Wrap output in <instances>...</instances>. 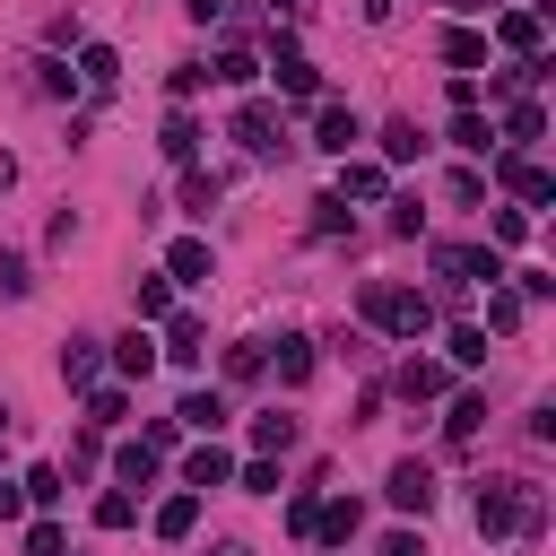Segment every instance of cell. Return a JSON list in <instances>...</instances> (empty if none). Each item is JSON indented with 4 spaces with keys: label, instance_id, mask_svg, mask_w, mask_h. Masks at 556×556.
<instances>
[{
    "label": "cell",
    "instance_id": "1",
    "mask_svg": "<svg viewBox=\"0 0 556 556\" xmlns=\"http://www.w3.org/2000/svg\"><path fill=\"white\" fill-rule=\"evenodd\" d=\"M469 521H478V539H539L547 530V495L530 478H486L478 504H469Z\"/></svg>",
    "mask_w": 556,
    "mask_h": 556
},
{
    "label": "cell",
    "instance_id": "2",
    "mask_svg": "<svg viewBox=\"0 0 556 556\" xmlns=\"http://www.w3.org/2000/svg\"><path fill=\"white\" fill-rule=\"evenodd\" d=\"M365 321L391 330V339H426V330H434V295L391 287V278H365Z\"/></svg>",
    "mask_w": 556,
    "mask_h": 556
},
{
    "label": "cell",
    "instance_id": "3",
    "mask_svg": "<svg viewBox=\"0 0 556 556\" xmlns=\"http://www.w3.org/2000/svg\"><path fill=\"white\" fill-rule=\"evenodd\" d=\"M235 139H243L252 156H269V148H287V113H278L269 96H243V104H235Z\"/></svg>",
    "mask_w": 556,
    "mask_h": 556
},
{
    "label": "cell",
    "instance_id": "4",
    "mask_svg": "<svg viewBox=\"0 0 556 556\" xmlns=\"http://www.w3.org/2000/svg\"><path fill=\"white\" fill-rule=\"evenodd\" d=\"M382 495H391L400 513H426V504H434V469H426V460H391V478H382Z\"/></svg>",
    "mask_w": 556,
    "mask_h": 556
},
{
    "label": "cell",
    "instance_id": "5",
    "mask_svg": "<svg viewBox=\"0 0 556 556\" xmlns=\"http://www.w3.org/2000/svg\"><path fill=\"white\" fill-rule=\"evenodd\" d=\"M504 182H513L521 208H547V200H556V174H547L539 156H504Z\"/></svg>",
    "mask_w": 556,
    "mask_h": 556
},
{
    "label": "cell",
    "instance_id": "6",
    "mask_svg": "<svg viewBox=\"0 0 556 556\" xmlns=\"http://www.w3.org/2000/svg\"><path fill=\"white\" fill-rule=\"evenodd\" d=\"M539 35H547V17H539V9H504V17H495V43H504V52H521V61H539Z\"/></svg>",
    "mask_w": 556,
    "mask_h": 556
},
{
    "label": "cell",
    "instance_id": "7",
    "mask_svg": "<svg viewBox=\"0 0 556 556\" xmlns=\"http://www.w3.org/2000/svg\"><path fill=\"white\" fill-rule=\"evenodd\" d=\"M278 96H295V104H313V96H321V70H313L287 35H278Z\"/></svg>",
    "mask_w": 556,
    "mask_h": 556
},
{
    "label": "cell",
    "instance_id": "8",
    "mask_svg": "<svg viewBox=\"0 0 556 556\" xmlns=\"http://www.w3.org/2000/svg\"><path fill=\"white\" fill-rule=\"evenodd\" d=\"M208 330H200V313H165V339H156V356H174V365H200L208 348H200Z\"/></svg>",
    "mask_w": 556,
    "mask_h": 556
},
{
    "label": "cell",
    "instance_id": "9",
    "mask_svg": "<svg viewBox=\"0 0 556 556\" xmlns=\"http://www.w3.org/2000/svg\"><path fill=\"white\" fill-rule=\"evenodd\" d=\"M226 478H235V452H226V443H200V452L182 460V486H191V495H208V486H226Z\"/></svg>",
    "mask_w": 556,
    "mask_h": 556
},
{
    "label": "cell",
    "instance_id": "10",
    "mask_svg": "<svg viewBox=\"0 0 556 556\" xmlns=\"http://www.w3.org/2000/svg\"><path fill=\"white\" fill-rule=\"evenodd\" d=\"M313 148H330V156H348V148H356V113H348L339 96L313 113Z\"/></svg>",
    "mask_w": 556,
    "mask_h": 556
},
{
    "label": "cell",
    "instance_id": "11",
    "mask_svg": "<svg viewBox=\"0 0 556 556\" xmlns=\"http://www.w3.org/2000/svg\"><path fill=\"white\" fill-rule=\"evenodd\" d=\"M208 269H217V261H208V243H200V235H182V243L165 252V278H174V287H208Z\"/></svg>",
    "mask_w": 556,
    "mask_h": 556
},
{
    "label": "cell",
    "instance_id": "12",
    "mask_svg": "<svg viewBox=\"0 0 556 556\" xmlns=\"http://www.w3.org/2000/svg\"><path fill=\"white\" fill-rule=\"evenodd\" d=\"M356 530H365V504H356V495H339V504L313 513V539H330V547H348Z\"/></svg>",
    "mask_w": 556,
    "mask_h": 556
},
{
    "label": "cell",
    "instance_id": "13",
    "mask_svg": "<svg viewBox=\"0 0 556 556\" xmlns=\"http://www.w3.org/2000/svg\"><path fill=\"white\" fill-rule=\"evenodd\" d=\"M391 191V174L382 165H365V156H339V200H382Z\"/></svg>",
    "mask_w": 556,
    "mask_h": 556
},
{
    "label": "cell",
    "instance_id": "14",
    "mask_svg": "<svg viewBox=\"0 0 556 556\" xmlns=\"http://www.w3.org/2000/svg\"><path fill=\"white\" fill-rule=\"evenodd\" d=\"M96 374H104V348H96V339H70V348H61V382H70V391H96Z\"/></svg>",
    "mask_w": 556,
    "mask_h": 556
},
{
    "label": "cell",
    "instance_id": "15",
    "mask_svg": "<svg viewBox=\"0 0 556 556\" xmlns=\"http://www.w3.org/2000/svg\"><path fill=\"white\" fill-rule=\"evenodd\" d=\"M174 426H191V434H217V426H226V391H191V400L174 408Z\"/></svg>",
    "mask_w": 556,
    "mask_h": 556
},
{
    "label": "cell",
    "instance_id": "16",
    "mask_svg": "<svg viewBox=\"0 0 556 556\" xmlns=\"http://www.w3.org/2000/svg\"><path fill=\"white\" fill-rule=\"evenodd\" d=\"M443 61H452V78H469V70L486 61V35H478V26H452V35H443Z\"/></svg>",
    "mask_w": 556,
    "mask_h": 556
},
{
    "label": "cell",
    "instance_id": "17",
    "mask_svg": "<svg viewBox=\"0 0 556 556\" xmlns=\"http://www.w3.org/2000/svg\"><path fill=\"white\" fill-rule=\"evenodd\" d=\"M122 78V52L113 43H78V87H113Z\"/></svg>",
    "mask_w": 556,
    "mask_h": 556
},
{
    "label": "cell",
    "instance_id": "18",
    "mask_svg": "<svg viewBox=\"0 0 556 556\" xmlns=\"http://www.w3.org/2000/svg\"><path fill=\"white\" fill-rule=\"evenodd\" d=\"M539 130H547V113H539V104L521 96V104L504 113V139H513V156H530V148H539Z\"/></svg>",
    "mask_w": 556,
    "mask_h": 556
},
{
    "label": "cell",
    "instance_id": "19",
    "mask_svg": "<svg viewBox=\"0 0 556 556\" xmlns=\"http://www.w3.org/2000/svg\"><path fill=\"white\" fill-rule=\"evenodd\" d=\"M156 148H165L174 165H191V156H200V122H191V113H165V139H156Z\"/></svg>",
    "mask_w": 556,
    "mask_h": 556
},
{
    "label": "cell",
    "instance_id": "20",
    "mask_svg": "<svg viewBox=\"0 0 556 556\" xmlns=\"http://www.w3.org/2000/svg\"><path fill=\"white\" fill-rule=\"evenodd\" d=\"M269 365H278V382H304V374H313V339H304V330H287Z\"/></svg>",
    "mask_w": 556,
    "mask_h": 556
},
{
    "label": "cell",
    "instance_id": "21",
    "mask_svg": "<svg viewBox=\"0 0 556 556\" xmlns=\"http://www.w3.org/2000/svg\"><path fill=\"white\" fill-rule=\"evenodd\" d=\"M478 426H486V391H460V400H452V417H443V434H452V443H469Z\"/></svg>",
    "mask_w": 556,
    "mask_h": 556
},
{
    "label": "cell",
    "instance_id": "22",
    "mask_svg": "<svg viewBox=\"0 0 556 556\" xmlns=\"http://www.w3.org/2000/svg\"><path fill=\"white\" fill-rule=\"evenodd\" d=\"M191 521H200V495H191V486L156 504V530H165V539H191Z\"/></svg>",
    "mask_w": 556,
    "mask_h": 556
},
{
    "label": "cell",
    "instance_id": "23",
    "mask_svg": "<svg viewBox=\"0 0 556 556\" xmlns=\"http://www.w3.org/2000/svg\"><path fill=\"white\" fill-rule=\"evenodd\" d=\"M130 304H139V321H165V313H174V278H139Z\"/></svg>",
    "mask_w": 556,
    "mask_h": 556
},
{
    "label": "cell",
    "instance_id": "24",
    "mask_svg": "<svg viewBox=\"0 0 556 556\" xmlns=\"http://www.w3.org/2000/svg\"><path fill=\"white\" fill-rule=\"evenodd\" d=\"M400 391H408V400H443V365L408 356V365H400Z\"/></svg>",
    "mask_w": 556,
    "mask_h": 556
},
{
    "label": "cell",
    "instance_id": "25",
    "mask_svg": "<svg viewBox=\"0 0 556 556\" xmlns=\"http://www.w3.org/2000/svg\"><path fill=\"white\" fill-rule=\"evenodd\" d=\"M217 191H226L217 174H200V165L182 174V208H191V217H208V208H217Z\"/></svg>",
    "mask_w": 556,
    "mask_h": 556
},
{
    "label": "cell",
    "instance_id": "26",
    "mask_svg": "<svg viewBox=\"0 0 556 556\" xmlns=\"http://www.w3.org/2000/svg\"><path fill=\"white\" fill-rule=\"evenodd\" d=\"M113 365H122V374H130V382H139V374H148V365H156V339H148V330H130V339H122V348H113Z\"/></svg>",
    "mask_w": 556,
    "mask_h": 556
},
{
    "label": "cell",
    "instance_id": "27",
    "mask_svg": "<svg viewBox=\"0 0 556 556\" xmlns=\"http://www.w3.org/2000/svg\"><path fill=\"white\" fill-rule=\"evenodd\" d=\"M122 417H130V400H122L113 382H96V391H87V426H122Z\"/></svg>",
    "mask_w": 556,
    "mask_h": 556
},
{
    "label": "cell",
    "instance_id": "28",
    "mask_svg": "<svg viewBox=\"0 0 556 556\" xmlns=\"http://www.w3.org/2000/svg\"><path fill=\"white\" fill-rule=\"evenodd\" d=\"M252 443H261V452H295V417H278V408L252 417Z\"/></svg>",
    "mask_w": 556,
    "mask_h": 556
},
{
    "label": "cell",
    "instance_id": "29",
    "mask_svg": "<svg viewBox=\"0 0 556 556\" xmlns=\"http://www.w3.org/2000/svg\"><path fill=\"white\" fill-rule=\"evenodd\" d=\"M113 469H122V486H148V478H156V452H148V443H122Z\"/></svg>",
    "mask_w": 556,
    "mask_h": 556
},
{
    "label": "cell",
    "instance_id": "30",
    "mask_svg": "<svg viewBox=\"0 0 556 556\" xmlns=\"http://www.w3.org/2000/svg\"><path fill=\"white\" fill-rule=\"evenodd\" d=\"M96 521H104V530H130V521H139V495H130V486L96 495Z\"/></svg>",
    "mask_w": 556,
    "mask_h": 556
},
{
    "label": "cell",
    "instance_id": "31",
    "mask_svg": "<svg viewBox=\"0 0 556 556\" xmlns=\"http://www.w3.org/2000/svg\"><path fill=\"white\" fill-rule=\"evenodd\" d=\"M208 78H226V87H252V78H261V61H252V52H217V70H208Z\"/></svg>",
    "mask_w": 556,
    "mask_h": 556
},
{
    "label": "cell",
    "instance_id": "32",
    "mask_svg": "<svg viewBox=\"0 0 556 556\" xmlns=\"http://www.w3.org/2000/svg\"><path fill=\"white\" fill-rule=\"evenodd\" d=\"M452 148H469V156H486V148H495V130H486L478 113H460V122H452Z\"/></svg>",
    "mask_w": 556,
    "mask_h": 556
},
{
    "label": "cell",
    "instance_id": "33",
    "mask_svg": "<svg viewBox=\"0 0 556 556\" xmlns=\"http://www.w3.org/2000/svg\"><path fill=\"white\" fill-rule=\"evenodd\" d=\"M313 235H348V200H339V191L313 200Z\"/></svg>",
    "mask_w": 556,
    "mask_h": 556
},
{
    "label": "cell",
    "instance_id": "34",
    "mask_svg": "<svg viewBox=\"0 0 556 556\" xmlns=\"http://www.w3.org/2000/svg\"><path fill=\"white\" fill-rule=\"evenodd\" d=\"M443 348H452V365H486V330H469V321H460Z\"/></svg>",
    "mask_w": 556,
    "mask_h": 556
},
{
    "label": "cell",
    "instance_id": "35",
    "mask_svg": "<svg viewBox=\"0 0 556 556\" xmlns=\"http://www.w3.org/2000/svg\"><path fill=\"white\" fill-rule=\"evenodd\" d=\"M269 356H261V339H243V348H226V382H252Z\"/></svg>",
    "mask_w": 556,
    "mask_h": 556
},
{
    "label": "cell",
    "instance_id": "36",
    "mask_svg": "<svg viewBox=\"0 0 556 556\" xmlns=\"http://www.w3.org/2000/svg\"><path fill=\"white\" fill-rule=\"evenodd\" d=\"M26 556H70V530H61V521H35V530H26Z\"/></svg>",
    "mask_w": 556,
    "mask_h": 556
},
{
    "label": "cell",
    "instance_id": "37",
    "mask_svg": "<svg viewBox=\"0 0 556 556\" xmlns=\"http://www.w3.org/2000/svg\"><path fill=\"white\" fill-rule=\"evenodd\" d=\"M417 148H426V139H417V130H408V122H391V130H382V156H391V165H408V156H417Z\"/></svg>",
    "mask_w": 556,
    "mask_h": 556
},
{
    "label": "cell",
    "instance_id": "38",
    "mask_svg": "<svg viewBox=\"0 0 556 556\" xmlns=\"http://www.w3.org/2000/svg\"><path fill=\"white\" fill-rule=\"evenodd\" d=\"M486 321H495V330H521V295L495 287V295H486Z\"/></svg>",
    "mask_w": 556,
    "mask_h": 556
},
{
    "label": "cell",
    "instance_id": "39",
    "mask_svg": "<svg viewBox=\"0 0 556 556\" xmlns=\"http://www.w3.org/2000/svg\"><path fill=\"white\" fill-rule=\"evenodd\" d=\"M26 495H35V504H61V469L35 460V469H26Z\"/></svg>",
    "mask_w": 556,
    "mask_h": 556
},
{
    "label": "cell",
    "instance_id": "40",
    "mask_svg": "<svg viewBox=\"0 0 556 556\" xmlns=\"http://www.w3.org/2000/svg\"><path fill=\"white\" fill-rule=\"evenodd\" d=\"M35 87H43V96H70V87H78V70H61V61H35Z\"/></svg>",
    "mask_w": 556,
    "mask_h": 556
},
{
    "label": "cell",
    "instance_id": "41",
    "mask_svg": "<svg viewBox=\"0 0 556 556\" xmlns=\"http://www.w3.org/2000/svg\"><path fill=\"white\" fill-rule=\"evenodd\" d=\"M530 235V208H495V243H521Z\"/></svg>",
    "mask_w": 556,
    "mask_h": 556
},
{
    "label": "cell",
    "instance_id": "42",
    "mask_svg": "<svg viewBox=\"0 0 556 556\" xmlns=\"http://www.w3.org/2000/svg\"><path fill=\"white\" fill-rule=\"evenodd\" d=\"M243 486H252V495H278V460H269V452H261V460H252V469H243Z\"/></svg>",
    "mask_w": 556,
    "mask_h": 556
},
{
    "label": "cell",
    "instance_id": "43",
    "mask_svg": "<svg viewBox=\"0 0 556 556\" xmlns=\"http://www.w3.org/2000/svg\"><path fill=\"white\" fill-rule=\"evenodd\" d=\"M313 513H321V504H313V486H304V495L287 504V530H295V539H313Z\"/></svg>",
    "mask_w": 556,
    "mask_h": 556
},
{
    "label": "cell",
    "instance_id": "44",
    "mask_svg": "<svg viewBox=\"0 0 556 556\" xmlns=\"http://www.w3.org/2000/svg\"><path fill=\"white\" fill-rule=\"evenodd\" d=\"M26 287H35V278H26V261H17V252H0V295H26Z\"/></svg>",
    "mask_w": 556,
    "mask_h": 556
},
{
    "label": "cell",
    "instance_id": "45",
    "mask_svg": "<svg viewBox=\"0 0 556 556\" xmlns=\"http://www.w3.org/2000/svg\"><path fill=\"white\" fill-rule=\"evenodd\" d=\"M382 556H426V539H417V530H391V539H382Z\"/></svg>",
    "mask_w": 556,
    "mask_h": 556
},
{
    "label": "cell",
    "instance_id": "46",
    "mask_svg": "<svg viewBox=\"0 0 556 556\" xmlns=\"http://www.w3.org/2000/svg\"><path fill=\"white\" fill-rule=\"evenodd\" d=\"M17 513H26V486H9V478H0V521H17Z\"/></svg>",
    "mask_w": 556,
    "mask_h": 556
},
{
    "label": "cell",
    "instance_id": "47",
    "mask_svg": "<svg viewBox=\"0 0 556 556\" xmlns=\"http://www.w3.org/2000/svg\"><path fill=\"white\" fill-rule=\"evenodd\" d=\"M182 9H191L200 26H208V17H226V0H182Z\"/></svg>",
    "mask_w": 556,
    "mask_h": 556
},
{
    "label": "cell",
    "instance_id": "48",
    "mask_svg": "<svg viewBox=\"0 0 556 556\" xmlns=\"http://www.w3.org/2000/svg\"><path fill=\"white\" fill-rule=\"evenodd\" d=\"M9 182H17V156H9V148H0V191H9Z\"/></svg>",
    "mask_w": 556,
    "mask_h": 556
},
{
    "label": "cell",
    "instance_id": "49",
    "mask_svg": "<svg viewBox=\"0 0 556 556\" xmlns=\"http://www.w3.org/2000/svg\"><path fill=\"white\" fill-rule=\"evenodd\" d=\"M391 9H400V0H365V17H374V26H382V17H391Z\"/></svg>",
    "mask_w": 556,
    "mask_h": 556
},
{
    "label": "cell",
    "instance_id": "50",
    "mask_svg": "<svg viewBox=\"0 0 556 556\" xmlns=\"http://www.w3.org/2000/svg\"><path fill=\"white\" fill-rule=\"evenodd\" d=\"M208 556H252V547H243V539H217V547H208Z\"/></svg>",
    "mask_w": 556,
    "mask_h": 556
},
{
    "label": "cell",
    "instance_id": "51",
    "mask_svg": "<svg viewBox=\"0 0 556 556\" xmlns=\"http://www.w3.org/2000/svg\"><path fill=\"white\" fill-rule=\"evenodd\" d=\"M295 9H304V0H269V17H295Z\"/></svg>",
    "mask_w": 556,
    "mask_h": 556
},
{
    "label": "cell",
    "instance_id": "52",
    "mask_svg": "<svg viewBox=\"0 0 556 556\" xmlns=\"http://www.w3.org/2000/svg\"><path fill=\"white\" fill-rule=\"evenodd\" d=\"M0 426H9V408H0Z\"/></svg>",
    "mask_w": 556,
    "mask_h": 556
}]
</instances>
